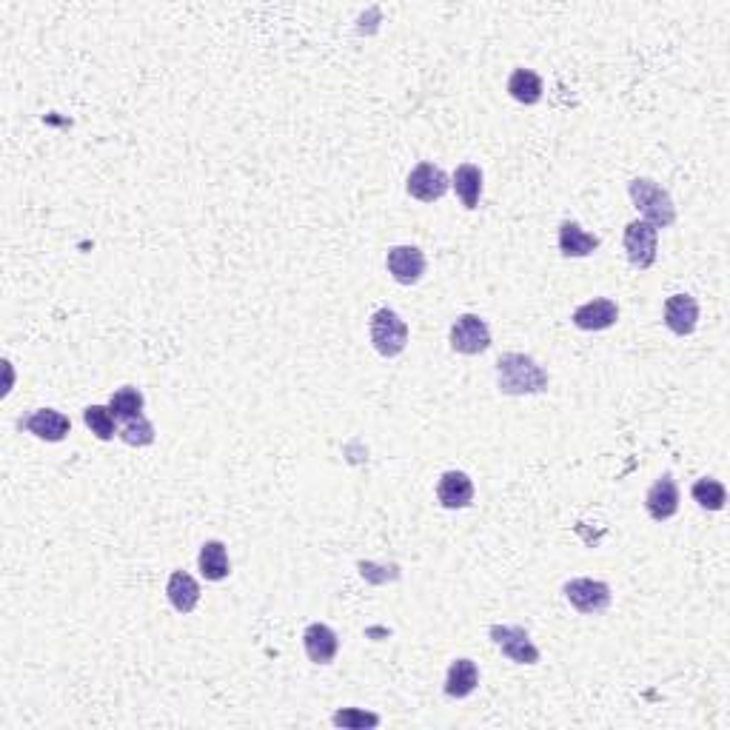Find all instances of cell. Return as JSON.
I'll use <instances>...</instances> for the list:
<instances>
[{
    "instance_id": "cell-26",
    "label": "cell",
    "mask_w": 730,
    "mask_h": 730,
    "mask_svg": "<svg viewBox=\"0 0 730 730\" xmlns=\"http://www.w3.org/2000/svg\"><path fill=\"white\" fill-rule=\"evenodd\" d=\"M331 722L337 728H348V730H365V728H377L380 725V716L371 711H363V708H343L331 716Z\"/></svg>"
},
{
    "instance_id": "cell-6",
    "label": "cell",
    "mask_w": 730,
    "mask_h": 730,
    "mask_svg": "<svg viewBox=\"0 0 730 730\" xmlns=\"http://www.w3.org/2000/svg\"><path fill=\"white\" fill-rule=\"evenodd\" d=\"M451 348L465 357H477L491 348V328L480 314H460L451 326Z\"/></svg>"
},
{
    "instance_id": "cell-7",
    "label": "cell",
    "mask_w": 730,
    "mask_h": 730,
    "mask_svg": "<svg viewBox=\"0 0 730 730\" xmlns=\"http://www.w3.org/2000/svg\"><path fill=\"white\" fill-rule=\"evenodd\" d=\"M622 243L628 251L631 266L639 271H648L656 263V243H659V229L645 223V220H634L625 226Z\"/></svg>"
},
{
    "instance_id": "cell-25",
    "label": "cell",
    "mask_w": 730,
    "mask_h": 730,
    "mask_svg": "<svg viewBox=\"0 0 730 730\" xmlns=\"http://www.w3.org/2000/svg\"><path fill=\"white\" fill-rule=\"evenodd\" d=\"M120 440L126 442V445H135V448H146V445H152L154 437H157V431H154V425L146 420V417H137V420H129V423H123L120 428V434H117Z\"/></svg>"
},
{
    "instance_id": "cell-5",
    "label": "cell",
    "mask_w": 730,
    "mask_h": 730,
    "mask_svg": "<svg viewBox=\"0 0 730 730\" xmlns=\"http://www.w3.org/2000/svg\"><path fill=\"white\" fill-rule=\"evenodd\" d=\"M491 642L497 645L505 659L517 662V665H537L539 648L534 645L531 634L519 625H491Z\"/></svg>"
},
{
    "instance_id": "cell-24",
    "label": "cell",
    "mask_w": 730,
    "mask_h": 730,
    "mask_svg": "<svg viewBox=\"0 0 730 730\" xmlns=\"http://www.w3.org/2000/svg\"><path fill=\"white\" fill-rule=\"evenodd\" d=\"M83 423L95 434L97 440H115V414L109 411V405H89L83 411Z\"/></svg>"
},
{
    "instance_id": "cell-11",
    "label": "cell",
    "mask_w": 730,
    "mask_h": 730,
    "mask_svg": "<svg viewBox=\"0 0 730 730\" xmlns=\"http://www.w3.org/2000/svg\"><path fill=\"white\" fill-rule=\"evenodd\" d=\"M665 326L671 328L676 337H691L699 326V303L691 294H671L662 308Z\"/></svg>"
},
{
    "instance_id": "cell-23",
    "label": "cell",
    "mask_w": 730,
    "mask_h": 730,
    "mask_svg": "<svg viewBox=\"0 0 730 730\" xmlns=\"http://www.w3.org/2000/svg\"><path fill=\"white\" fill-rule=\"evenodd\" d=\"M691 497L693 502H696L699 508H705V511H722L725 502H728V491H725V485L719 480L702 477V480L693 482Z\"/></svg>"
},
{
    "instance_id": "cell-4",
    "label": "cell",
    "mask_w": 730,
    "mask_h": 730,
    "mask_svg": "<svg viewBox=\"0 0 730 730\" xmlns=\"http://www.w3.org/2000/svg\"><path fill=\"white\" fill-rule=\"evenodd\" d=\"M562 594H565V599L571 602V608H577L579 614L585 616L605 614V611L611 608V599H614L608 582L591 577L568 579V582L562 585Z\"/></svg>"
},
{
    "instance_id": "cell-2",
    "label": "cell",
    "mask_w": 730,
    "mask_h": 730,
    "mask_svg": "<svg viewBox=\"0 0 730 730\" xmlns=\"http://www.w3.org/2000/svg\"><path fill=\"white\" fill-rule=\"evenodd\" d=\"M628 194H631L636 212L642 214L645 223H651L656 229H671L673 223H676L673 197L656 180H651V177H634L628 183Z\"/></svg>"
},
{
    "instance_id": "cell-15",
    "label": "cell",
    "mask_w": 730,
    "mask_h": 730,
    "mask_svg": "<svg viewBox=\"0 0 730 730\" xmlns=\"http://www.w3.org/2000/svg\"><path fill=\"white\" fill-rule=\"evenodd\" d=\"M303 648H306V656L314 665H331L337 651H340V639L323 622H311L303 631Z\"/></svg>"
},
{
    "instance_id": "cell-17",
    "label": "cell",
    "mask_w": 730,
    "mask_h": 730,
    "mask_svg": "<svg viewBox=\"0 0 730 730\" xmlns=\"http://www.w3.org/2000/svg\"><path fill=\"white\" fill-rule=\"evenodd\" d=\"M166 596L177 614H192L200 602V585L192 574L186 571H172V577L166 582Z\"/></svg>"
},
{
    "instance_id": "cell-3",
    "label": "cell",
    "mask_w": 730,
    "mask_h": 730,
    "mask_svg": "<svg viewBox=\"0 0 730 730\" xmlns=\"http://www.w3.org/2000/svg\"><path fill=\"white\" fill-rule=\"evenodd\" d=\"M368 334H371V346L388 360L400 357L408 346V323L394 308H377L368 320Z\"/></svg>"
},
{
    "instance_id": "cell-9",
    "label": "cell",
    "mask_w": 730,
    "mask_h": 730,
    "mask_svg": "<svg viewBox=\"0 0 730 730\" xmlns=\"http://www.w3.org/2000/svg\"><path fill=\"white\" fill-rule=\"evenodd\" d=\"M385 266L400 286H417L425 274V254L417 246H394L388 249Z\"/></svg>"
},
{
    "instance_id": "cell-12",
    "label": "cell",
    "mask_w": 730,
    "mask_h": 730,
    "mask_svg": "<svg viewBox=\"0 0 730 730\" xmlns=\"http://www.w3.org/2000/svg\"><path fill=\"white\" fill-rule=\"evenodd\" d=\"M616 320H619V306L611 297H594L571 314V323L579 331H605L616 326Z\"/></svg>"
},
{
    "instance_id": "cell-21",
    "label": "cell",
    "mask_w": 730,
    "mask_h": 730,
    "mask_svg": "<svg viewBox=\"0 0 730 730\" xmlns=\"http://www.w3.org/2000/svg\"><path fill=\"white\" fill-rule=\"evenodd\" d=\"M451 186H454V192H457V197H460L465 209H477V206H480L482 197L480 166H474V163H462V166H457Z\"/></svg>"
},
{
    "instance_id": "cell-1",
    "label": "cell",
    "mask_w": 730,
    "mask_h": 730,
    "mask_svg": "<svg viewBox=\"0 0 730 730\" xmlns=\"http://www.w3.org/2000/svg\"><path fill=\"white\" fill-rule=\"evenodd\" d=\"M548 371L528 354L508 351L497 360V385L508 397H522V394H542L548 391Z\"/></svg>"
},
{
    "instance_id": "cell-19",
    "label": "cell",
    "mask_w": 730,
    "mask_h": 730,
    "mask_svg": "<svg viewBox=\"0 0 730 730\" xmlns=\"http://www.w3.org/2000/svg\"><path fill=\"white\" fill-rule=\"evenodd\" d=\"M599 249V237L591 234V231H585L579 223L574 220H565L562 226H559V251L565 254V257H588V254H594Z\"/></svg>"
},
{
    "instance_id": "cell-16",
    "label": "cell",
    "mask_w": 730,
    "mask_h": 730,
    "mask_svg": "<svg viewBox=\"0 0 730 730\" xmlns=\"http://www.w3.org/2000/svg\"><path fill=\"white\" fill-rule=\"evenodd\" d=\"M480 688V668L474 659H454L445 676V696L465 699Z\"/></svg>"
},
{
    "instance_id": "cell-8",
    "label": "cell",
    "mask_w": 730,
    "mask_h": 730,
    "mask_svg": "<svg viewBox=\"0 0 730 730\" xmlns=\"http://www.w3.org/2000/svg\"><path fill=\"white\" fill-rule=\"evenodd\" d=\"M451 189V180H448V174L442 172L440 166H434V163H417L411 174H408V180H405V192L411 194L414 200H420V203H434V200H442L445 192Z\"/></svg>"
},
{
    "instance_id": "cell-13",
    "label": "cell",
    "mask_w": 730,
    "mask_h": 730,
    "mask_svg": "<svg viewBox=\"0 0 730 730\" xmlns=\"http://www.w3.org/2000/svg\"><path fill=\"white\" fill-rule=\"evenodd\" d=\"M645 511L656 522H668L679 511V485L671 474H662L645 494Z\"/></svg>"
},
{
    "instance_id": "cell-14",
    "label": "cell",
    "mask_w": 730,
    "mask_h": 730,
    "mask_svg": "<svg viewBox=\"0 0 730 730\" xmlns=\"http://www.w3.org/2000/svg\"><path fill=\"white\" fill-rule=\"evenodd\" d=\"M437 500L448 511H460L474 502V482L465 471H445L437 482Z\"/></svg>"
},
{
    "instance_id": "cell-18",
    "label": "cell",
    "mask_w": 730,
    "mask_h": 730,
    "mask_svg": "<svg viewBox=\"0 0 730 730\" xmlns=\"http://www.w3.org/2000/svg\"><path fill=\"white\" fill-rule=\"evenodd\" d=\"M197 568H200L203 579H209V582H220V579L229 577L231 562L226 545H223L220 539L203 542V548H200V554H197Z\"/></svg>"
},
{
    "instance_id": "cell-10",
    "label": "cell",
    "mask_w": 730,
    "mask_h": 730,
    "mask_svg": "<svg viewBox=\"0 0 730 730\" xmlns=\"http://www.w3.org/2000/svg\"><path fill=\"white\" fill-rule=\"evenodd\" d=\"M20 428L29 431L38 440L60 442L72 434V420L63 411H55V408H38V411H32L29 417L20 420Z\"/></svg>"
},
{
    "instance_id": "cell-20",
    "label": "cell",
    "mask_w": 730,
    "mask_h": 730,
    "mask_svg": "<svg viewBox=\"0 0 730 730\" xmlns=\"http://www.w3.org/2000/svg\"><path fill=\"white\" fill-rule=\"evenodd\" d=\"M505 89L522 106H537L539 100H542V92H545L542 77L534 69H514L511 77H508V86Z\"/></svg>"
},
{
    "instance_id": "cell-22",
    "label": "cell",
    "mask_w": 730,
    "mask_h": 730,
    "mask_svg": "<svg viewBox=\"0 0 730 730\" xmlns=\"http://www.w3.org/2000/svg\"><path fill=\"white\" fill-rule=\"evenodd\" d=\"M143 408H146V397L135 385H123L109 397V411L115 414V420H123V423L143 417Z\"/></svg>"
}]
</instances>
